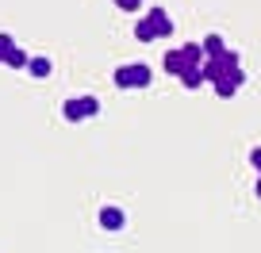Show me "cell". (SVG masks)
I'll return each instance as SVG.
<instances>
[{"label":"cell","instance_id":"7a4b0ae2","mask_svg":"<svg viewBox=\"0 0 261 253\" xmlns=\"http://www.w3.org/2000/svg\"><path fill=\"white\" fill-rule=\"evenodd\" d=\"M150 69L146 66H119L115 69V89H146Z\"/></svg>","mask_w":261,"mask_h":253},{"label":"cell","instance_id":"8992f818","mask_svg":"<svg viewBox=\"0 0 261 253\" xmlns=\"http://www.w3.org/2000/svg\"><path fill=\"white\" fill-rule=\"evenodd\" d=\"M62 115H65L69 123H85V119H89V111H85V96L65 100V104H62Z\"/></svg>","mask_w":261,"mask_h":253},{"label":"cell","instance_id":"30bf717a","mask_svg":"<svg viewBox=\"0 0 261 253\" xmlns=\"http://www.w3.org/2000/svg\"><path fill=\"white\" fill-rule=\"evenodd\" d=\"M135 39H139V42H150V39H158V35H154V23H150L146 16H142L139 23H135Z\"/></svg>","mask_w":261,"mask_h":253},{"label":"cell","instance_id":"3957f363","mask_svg":"<svg viewBox=\"0 0 261 253\" xmlns=\"http://www.w3.org/2000/svg\"><path fill=\"white\" fill-rule=\"evenodd\" d=\"M212 85H215V96L230 100V96H234V92L246 85V73H242V69H230V73H223L219 81H212Z\"/></svg>","mask_w":261,"mask_h":253},{"label":"cell","instance_id":"6da1fadb","mask_svg":"<svg viewBox=\"0 0 261 253\" xmlns=\"http://www.w3.org/2000/svg\"><path fill=\"white\" fill-rule=\"evenodd\" d=\"M230 69H242V66H238V50H223V54L204 58V77H207V81H219V77L230 73Z\"/></svg>","mask_w":261,"mask_h":253},{"label":"cell","instance_id":"4fadbf2b","mask_svg":"<svg viewBox=\"0 0 261 253\" xmlns=\"http://www.w3.org/2000/svg\"><path fill=\"white\" fill-rule=\"evenodd\" d=\"M27 62H31V58H27L23 50L16 46V50H12V54H8V62H4V66H12V69H27Z\"/></svg>","mask_w":261,"mask_h":253},{"label":"cell","instance_id":"277c9868","mask_svg":"<svg viewBox=\"0 0 261 253\" xmlns=\"http://www.w3.org/2000/svg\"><path fill=\"white\" fill-rule=\"evenodd\" d=\"M146 19L154 23V35H158V39H169V35H173V19H169V12H165V8H150Z\"/></svg>","mask_w":261,"mask_h":253},{"label":"cell","instance_id":"52a82bcc","mask_svg":"<svg viewBox=\"0 0 261 253\" xmlns=\"http://www.w3.org/2000/svg\"><path fill=\"white\" fill-rule=\"evenodd\" d=\"M188 69V62H185V54H180V50H169V54H165V73H173V77H180Z\"/></svg>","mask_w":261,"mask_h":253},{"label":"cell","instance_id":"e0dca14e","mask_svg":"<svg viewBox=\"0 0 261 253\" xmlns=\"http://www.w3.org/2000/svg\"><path fill=\"white\" fill-rule=\"evenodd\" d=\"M250 161H253V169L261 173V146H257V150H253V154H250Z\"/></svg>","mask_w":261,"mask_h":253},{"label":"cell","instance_id":"2e32d148","mask_svg":"<svg viewBox=\"0 0 261 253\" xmlns=\"http://www.w3.org/2000/svg\"><path fill=\"white\" fill-rule=\"evenodd\" d=\"M115 4H119L123 12H139V4H142V0H115Z\"/></svg>","mask_w":261,"mask_h":253},{"label":"cell","instance_id":"9c48e42d","mask_svg":"<svg viewBox=\"0 0 261 253\" xmlns=\"http://www.w3.org/2000/svg\"><path fill=\"white\" fill-rule=\"evenodd\" d=\"M180 81H185V89H200V85L207 81V77H204V66H188L185 73H180Z\"/></svg>","mask_w":261,"mask_h":253},{"label":"cell","instance_id":"8fae6325","mask_svg":"<svg viewBox=\"0 0 261 253\" xmlns=\"http://www.w3.org/2000/svg\"><path fill=\"white\" fill-rule=\"evenodd\" d=\"M27 69H31V77H50V58H31V62H27Z\"/></svg>","mask_w":261,"mask_h":253},{"label":"cell","instance_id":"7c38bea8","mask_svg":"<svg viewBox=\"0 0 261 253\" xmlns=\"http://www.w3.org/2000/svg\"><path fill=\"white\" fill-rule=\"evenodd\" d=\"M200 46H204V54H207V58H212V54H223V50H227V46H223V39H219V35H207V39L200 42Z\"/></svg>","mask_w":261,"mask_h":253},{"label":"cell","instance_id":"5b68a950","mask_svg":"<svg viewBox=\"0 0 261 253\" xmlns=\"http://www.w3.org/2000/svg\"><path fill=\"white\" fill-rule=\"evenodd\" d=\"M123 222H127L123 207H112V204H108L104 211H100V227H104V230H123Z\"/></svg>","mask_w":261,"mask_h":253},{"label":"cell","instance_id":"5bb4252c","mask_svg":"<svg viewBox=\"0 0 261 253\" xmlns=\"http://www.w3.org/2000/svg\"><path fill=\"white\" fill-rule=\"evenodd\" d=\"M16 50V42H12V35L8 31H0V62H8V54Z\"/></svg>","mask_w":261,"mask_h":253},{"label":"cell","instance_id":"ac0fdd59","mask_svg":"<svg viewBox=\"0 0 261 253\" xmlns=\"http://www.w3.org/2000/svg\"><path fill=\"white\" fill-rule=\"evenodd\" d=\"M257 200H261V177H257Z\"/></svg>","mask_w":261,"mask_h":253},{"label":"cell","instance_id":"9a60e30c","mask_svg":"<svg viewBox=\"0 0 261 253\" xmlns=\"http://www.w3.org/2000/svg\"><path fill=\"white\" fill-rule=\"evenodd\" d=\"M85 111L96 115V111H100V100H96V96H85Z\"/></svg>","mask_w":261,"mask_h":253},{"label":"cell","instance_id":"ba28073f","mask_svg":"<svg viewBox=\"0 0 261 253\" xmlns=\"http://www.w3.org/2000/svg\"><path fill=\"white\" fill-rule=\"evenodd\" d=\"M180 54H185V62L188 66H204V46H200V42H185V46H180Z\"/></svg>","mask_w":261,"mask_h":253}]
</instances>
